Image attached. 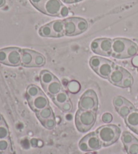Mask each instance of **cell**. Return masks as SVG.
I'll return each mask as SVG.
<instances>
[{
    "label": "cell",
    "instance_id": "6da1fadb",
    "mask_svg": "<svg viewBox=\"0 0 138 154\" xmlns=\"http://www.w3.org/2000/svg\"><path fill=\"white\" fill-rule=\"evenodd\" d=\"M96 120V112L78 109L75 117V124L78 131L84 133L89 131L94 125Z\"/></svg>",
    "mask_w": 138,
    "mask_h": 154
},
{
    "label": "cell",
    "instance_id": "7a4b0ae2",
    "mask_svg": "<svg viewBox=\"0 0 138 154\" xmlns=\"http://www.w3.org/2000/svg\"><path fill=\"white\" fill-rule=\"evenodd\" d=\"M121 133V129L117 126L113 125L102 126L96 131L104 147L110 146L117 142Z\"/></svg>",
    "mask_w": 138,
    "mask_h": 154
},
{
    "label": "cell",
    "instance_id": "3957f363",
    "mask_svg": "<svg viewBox=\"0 0 138 154\" xmlns=\"http://www.w3.org/2000/svg\"><path fill=\"white\" fill-rule=\"evenodd\" d=\"M32 5L44 14L51 16H59L63 7L60 0H29Z\"/></svg>",
    "mask_w": 138,
    "mask_h": 154
},
{
    "label": "cell",
    "instance_id": "277c9868",
    "mask_svg": "<svg viewBox=\"0 0 138 154\" xmlns=\"http://www.w3.org/2000/svg\"><path fill=\"white\" fill-rule=\"evenodd\" d=\"M98 96L94 91L88 89L83 93L78 103L79 109L96 112L98 110Z\"/></svg>",
    "mask_w": 138,
    "mask_h": 154
},
{
    "label": "cell",
    "instance_id": "5b68a950",
    "mask_svg": "<svg viewBox=\"0 0 138 154\" xmlns=\"http://www.w3.org/2000/svg\"><path fill=\"white\" fill-rule=\"evenodd\" d=\"M112 40L109 38H100L94 40L90 45L92 51L100 56L109 57L112 55Z\"/></svg>",
    "mask_w": 138,
    "mask_h": 154
},
{
    "label": "cell",
    "instance_id": "8992f818",
    "mask_svg": "<svg viewBox=\"0 0 138 154\" xmlns=\"http://www.w3.org/2000/svg\"><path fill=\"white\" fill-rule=\"evenodd\" d=\"M132 41L125 38H116L112 40V55L115 58L122 59L129 44Z\"/></svg>",
    "mask_w": 138,
    "mask_h": 154
},
{
    "label": "cell",
    "instance_id": "52a82bcc",
    "mask_svg": "<svg viewBox=\"0 0 138 154\" xmlns=\"http://www.w3.org/2000/svg\"><path fill=\"white\" fill-rule=\"evenodd\" d=\"M28 102L30 108L34 112H39L42 110L43 109L45 108L46 107L49 106V101L46 96L44 94V93L38 95L37 97L32 99H28Z\"/></svg>",
    "mask_w": 138,
    "mask_h": 154
},
{
    "label": "cell",
    "instance_id": "ba28073f",
    "mask_svg": "<svg viewBox=\"0 0 138 154\" xmlns=\"http://www.w3.org/2000/svg\"><path fill=\"white\" fill-rule=\"evenodd\" d=\"M22 49L18 48H10L8 54L6 64L11 66H18L21 64Z\"/></svg>",
    "mask_w": 138,
    "mask_h": 154
},
{
    "label": "cell",
    "instance_id": "9c48e42d",
    "mask_svg": "<svg viewBox=\"0 0 138 154\" xmlns=\"http://www.w3.org/2000/svg\"><path fill=\"white\" fill-rule=\"evenodd\" d=\"M127 71L128 70H125V68L116 66L114 69H113L112 72L110 74L109 78V81L110 83L115 85V86L120 87L121 82H122L124 77L125 76Z\"/></svg>",
    "mask_w": 138,
    "mask_h": 154
},
{
    "label": "cell",
    "instance_id": "30bf717a",
    "mask_svg": "<svg viewBox=\"0 0 138 154\" xmlns=\"http://www.w3.org/2000/svg\"><path fill=\"white\" fill-rule=\"evenodd\" d=\"M115 68V64L109 60L104 58L103 62L98 67L96 73L100 77L105 79H109L110 74L112 72Z\"/></svg>",
    "mask_w": 138,
    "mask_h": 154
},
{
    "label": "cell",
    "instance_id": "8fae6325",
    "mask_svg": "<svg viewBox=\"0 0 138 154\" xmlns=\"http://www.w3.org/2000/svg\"><path fill=\"white\" fill-rule=\"evenodd\" d=\"M83 139L86 141L88 147L90 149V152L91 151H96L100 149L103 146L100 139H99L96 132H92V133L88 134Z\"/></svg>",
    "mask_w": 138,
    "mask_h": 154
},
{
    "label": "cell",
    "instance_id": "7c38bea8",
    "mask_svg": "<svg viewBox=\"0 0 138 154\" xmlns=\"http://www.w3.org/2000/svg\"><path fill=\"white\" fill-rule=\"evenodd\" d=\"M63 22H64L65 35L69 37H73L79 35L75 17L66 18L63 20Z\"/></svg>",
    "mask_w": 138,
    "mask_h": 154
},
{
    "label": "cell",
    "instance_id": "4fadbf2b",
    "mask_svg": "<svg viewBox=\"0 0 138 154\" xmlns=\"http://www.w3.org/2000/svg\"><path fill=\"white\" fill-rule=\"evenodd\" d=\"M35 51L28 49H22L21 65L24 67H32Z\"/></svg>",
    "mask_w": 138,
    "mask_h": 154
},
{
    "label": "cell",
    "instance_id": "5bb4252c",
    "mask_svg": "<svg viewBox=\"0 0 138 154\" xmlns=\"http://www.w3.org/2000/svg\"><path fill=\"white\" fill-rule=\"evenodd\" d=\"M43 88L44 91L52 97H54L55 95H56L57 93H59L62 91V84H61L58 79L55 80L53 82H51L50 84H49L46 87Z\"/></svg>",
    "mask_w": 138,
    "mask_h": 154
},
{
    "label": "cell",
    "instance_id": "9a60e30c",
    "mask_svg": "<svg viewBox=\"0 0 138 154\" xmlns=\"http://www.w3.org/2000/svg\"><path fill=\"white\" fill-rule=\"evenodd\" d=\"M127 126L133 131L138 126V109L135 108L131 112L128 116L125 118Z\"/></svg>",
    "mask_w": 138,
    "mask_h": 154
},
{
    "label": "cell",
    "instance_id": "2e32d148",
    "mask_svg": "<svg viewBox=\"0 0 138 154\" xmlns=\"http://www.w3.org/2000/svg\"><path fill=\"white\" fill-rule=\"evenodd\" d=\"M54 34L55 38L62 37L65 35V29H64V22L62 20H54L49 23Z\"/></svg>",
    "mask_w": 138,
    "mask_h": 154
},
{
    "label": "cell",
    "instance_id": "e0dca14e",
    "mask_svg": "<svg viewBox=\"0 0 138 154\" xmlns=\"http://www.w3.org/2000/svg\"><path fill=\"white\" fill-rule=\"evenodd\" d=\"M57 79V77L55 76L53 74H52L48 70H45L41 71V72L40 74V81L43 87H46V85L50 84L51 82H53Z\"/></svg>",
    "mask_w": 138,
    "mask_h": 154
},
{
    "label": "cell",
    "instance_id": "ac0fdd59",
    "mask_svg": "<svg viewBox=\"0 0 138 154\" xmlns=\"http://www.w3.org/2000/svg\"><path fill=\"white\" fill-rule=\"evenodd\" d=\"M36 114H37L38 119L40 120V122L54 116L53 109H52V108L49 106L46 107L45 108L43 109L42 110L37 112Z\"/></svg>",
    "mask_w": 138,
    "mask_h": 154
},
{
    "label": "cell",
    "instance_id": "d6986e66",
    "mask_svg": "<svg viewBox=\"0 0 138 154\" xmlns=\"http://www.w3.org/2000/svg\"><path fill=\"white\" fill-rule=\"evenodd\" d=\"M69 100H70V98H69L68 93L63 90L53 97V102L58 108Z\"/></svg>",
    "mask_w": 138,
    "mask_h": 154
},
{
    "label": "cell",
    "instance_id": "ffe728a7",
    "mask_svg": "<svg viewBox=\"0 0 138 154\" xmlns=\"http://www.w3.org/2000/svg\"><path fill=\"white\" fill-rule=\"evenodd\" d=\"M138 53V46L136 43L134 41H131V43L129 44L128 49L125 51V53L122 57V59L130 58V57H134L136 56Z\"/></svg>",
    "mask_w": 138,
    "mask_h": 154
},
{
    "label": "cell",
    "instance_id": "44dd1931",
    "mask_svg": "<svg viewBox=\"0 0 138 154\" xmlns=\"http://www.w3.org/2000/svg\"><path fill=\"white\" fill-rule=\"evenodd\" d=\"M43 92L39 87L35 85H30L26 89V97L27 100L37 97L38 95L41 94Z\"/></svg>",
    "mask_w": 138,
    "mask_h": 154
},
{
    "label": "cell",
    "instance_id": "7402d4cb",
    "mask_svg": "<svg viewBox=\"0 0 138 154\" xmlns=\"http://www.w3.org/2000/svg\"><path fill=\"white\" fill-rule=\"evenodd\" d=\"M38 33L43 37H53L55 38V35L52 30L50 24H46L45 25L41 26L38 31Z\"/></svg>",
    "mask_w": 138,
    "mask_h": 154
},
{
    "label": "cell",
    "instance_id": "603a6c76",
    "mask_svg": "<svg viewBox=\"0 0 138 154\" xmlns=\"http://www.w3.org/2000/svg\"><path fill=\"white\" fill-rule=\"evenodd\" d=\"M135 109L134 106L131 103L129 104H125L123 106H121L120 108L117 109V112L121 117L125 118L128 116L131 113V112Z\"/></svg>",
    "mask_w": 138,
    "mask_h": 154
},
{
    "label": "cell",
    "instance_id": "cb8c5ba5",
    "mask_svg": "<svg viewBox=\"0 0 138 154\" xmlns=\"http://www.w3.org/2000/svg\"><path fill=\"white\" fill-rule=\"evenodd\" d=\"M75 20L79 35L86 31L88 27V23L86 20H85L84 18L78 17H75Z\"/></svg>",
    "mask_w": 138,
    "mask_h": 154
},
{
    "label": "cell",
    "instance_id": "d4e9b609",
    "mask_svg": "<svg viewBox=\"0 0 138 154\" xmlns=\"http://www.w3.org/2000/svg\"><path fill=\"white\" fill-rule=\"evenodd\" d=\"M136 139H137L133 135V134L129 133L128 131L123 132L122 136H121V140H122V142L125 147H128L129 145H130L132 143L134 142Z\"/></svg>",
    "mask_w": 138,
    "mask_h": 154
},
{
    "label": "cell",
    "instance_id": "484cf974",
    "mask_svg": "<svg viewBox=\"0 0 138 154\" xmlns=\"http://www.w3.org/2000/svg\"><path fill=\"white\" fill-rule=\"evenodd\" d=\"M46 59L44 56L40 53L35 51L34 62H33L32 67H41L45 64Z\"/></svg>",
    "mask_w": 138,
    "mask_h": 154
},
{
    "label": "cell",
    "instance_id": "4316f807",
    "mask_svg": "<svg viewBox=\"0 0 138 154\" xmlns=\"http://www.w3.org/2000/svg\"><path fill=\"white\" fill-rule=\"evenodd\" d=\"M104 58L101 57H98V56H93L90 58V67L92 68V69L96 72L98 67L100 66V64L103 62Z\"/></svg>",
    "mask_w": 138,
    "mask_h": 154
},
{
    "label": "cell",
    "instance_id": "83f0119b",
    "mask_svg": "<svg viewBox=\"0 0 138 154\" xmlns=\"http://www.w3.org/2000/svg\"><path fill=\"white\" fill-rule=\"evenodd\" d=\"M134 84V78L128 71H127L125 76L124 77L122 82H121L120 87L121 88H129L132 86Z\"/></svg>",
    "mask_w": 138,
    "mask_h": 154
},
{
    "label": "cell",
    "instance_id": "f1b7e54d",
    "mask_svg": "<svg viewBox=\"0 0 138 154\" xmlns=\"http://www.w3.org/2000/svg\"><path fill=\"white\" fill-rule=\"evenodd\" d=\"M130 103V101L126 100L125 98L121 97V96H117V97H115L114 98V100H113V105H114L115 108L117 110L118 108H120L121 106L125 105V104H129Z\"/></svg>",
    "mask_w": 138,
    "mask_h": 154
},
{
    "label": "cell",
    "instance_id": "f546056e",
    "mask_svg": "<svg viewBox=\"0 0 138 154\" xmlns=\"http://www.w3.org/2000/svg\"><path fill=\"white\" fill-rule=\"evenodd\" d=\"M80 84L76 81H71L68 85V89L71 93H77L80 90Z\"/></svg>",
    "mask_w": 138,
    "mask_h": 154
},
{
    "label": "cell",
    "instance_id": "4dcf8cb0",
    "mask_svg": "<svg viewBox=\"0 0 138 154\" xmlns=\"http://www.w3.org/2000/svg\"><path fill=\"white\" fill-rule=\"evenodd\" d=\"M11 149V143L9 139L0 140V152H9Z\"/></svg>",
    "mask_w": 138,
    "mask_h": 154
},
{
    "label": "cell",
    "instance_id": "1f68e13d",
    "mask_svg": "<svg viewBox=\"0 0 138 154\" xmlns=\"http://www.w3.org/2000/svg\"><path fill=\"white\" fill-rule=\"evenodd\" d=\"M125 148L128 154H138V140L136 139L134 142Z\"/></svg>",
    "mask_w": 138,
    "mask_h": 154
},
{
    "label": "cell",
    "instance_id": "d6a6232c",
    "mask_svg": "<svg viewBox=\"0 0 138 154\" xmlns=\"http://www.w3.org/2000/svg\"><path fill=\"white\" fill-rule=\"evenodd\" d=\"M43 126L46 129H49V130H51L55 127V125H56V120H55V116L49 118V119L46 120L43 122H41Z\"/></svg>",
    "mask_w": 138,
    "mask_h": 154
},
{
    "label": "cell",
    "instance_id": "836d02e7",
    "mask_svg": "<svg viewBox=\"0 0 138 154\" xmlns=\"http://www.w3.org/2000/svg\"><path fill=\"white\" fill-rule=\"evenodd\" d=\"M10 132L6 124L0 125V140L9 139Z\"/></svg>",
    "mask_w": 138,
    "mask_h": 154
},
{
    "label": "cell",
    "instance_id": "e575fe53",
    "mask_svg": "<svg viewBox=\"0 0 138 154\" xmlns=\"http://www.w3.org/2000/svg\"><path fill=\"white\" fill-rule=\"evenodd\" d=\"M9 49L10 48L0 49V63H2V64H6L8 54V52H9Z\"/></svg>",
    "mask_w": 138,
    "mask_h": 154
},
{
    "label": "cell",
    "instance_id": "d590c367",
    "mask_svg": "<svg viewBox=\"0 0 138 154\" xmlns=\"http://www.w3.org/2000/svg\"><path fill=\"white\" fill-rule=\"evenodd\" d=\"M59 108L62 109L63 112H70L73 109V105L70 100L67 102H65L62 104V106H60Z\"/></svg>",
    "mask_w": 138,
    "mask_h": 154
},
{
    "label": "cell",
    "instance_id": "8d00e7d4",
    "mask_svg": "<svg viewBox=\"0 0 138 154\" xmlns=\"http://www.w3.org/2000/svg\"><path fill=\"white\" fill-rule=\"evenodd\" d=\"M79 148L80 149L81 151H82V152H90V149L89 147H88L86 141L83 138L81 139V141L79 143Z\"/></svg>",
    "mask_w": 138,
    "mask_h": 154
},
{
    "label": "cell",
    "instance_id": "74e56055",
    "mask_svg": "<svg viewBox=\"0 0 138 154\" xmlns=\"http://www.w3.org/2000/svg\"><path fill=\"white\" fill-rule=\"evenodd\" d=\"M112 120V116L110 113H104L102 116V121L104 123H110Z\"/></svg>",
    "mask_w": 138,
    "mask_h": 154
},
{
    "label": "cell",
    "instance_id": "f35d334b",
    "mask_svg": "<svg viewBox=\"0 0 138 154\" xmlns=\"http://www.w3.org/2000/svg\"><path fill=\"white\" fill-rule=\"evenodd\" d=\"M69 14V10L68 8L65 6V5H63V7L61 9L60 13H59V16L61 17H65V16H67Z\"/></svg>",
    "mask_w": 138,
    "mask_h": 154
},
{
    "label": "cell",
    "instance_id": "ab89813d",
    "mask_svg": "<svg viewBox=\"0 0 138 154\" xmlns=\"http://www.w3.org/2000/svg\"><path fill=\"white\" fill-rule=\"evenodd\" d=\"M132 64L135 67L138 68V55L137 54L136 56H134L132 59Z\"/></svg>",
    "mask_w": 138,
    "mask_h": 154
},
{
    "label": "cell",
    "instance_id": "60d3db41",
    "mask_svg": "<svg viewBox=\"0 0 138 154\" xmlns=\"http://www.w3.org/2000/svg\"><path fill=\"white\" fill-rule=\"evenodd\" d=\"M30 144H31L32 146L34 147H37L38 146V140L37 139H34V138L32 139L31 141H30Z\"/></svg>",
    "mask_w": 138,
    "mask_h": 154
},
{
    "label": "cell",
    "instance_id": "b9f144b4",
    "mask_svg": "<svg viewBox=\"0 0 138 154\" xmlns=\"http://www.w3.org/2000/svg\"><path fill=\"white\" fill-rule=\"evenodd\" d=\"M65 4H74V3H77L82 1V0H62Z\"/></svg>",
    "mask_w": 138,
    "mask_h": 154
},
{
    "label": "cell",
    "instance_id": "7bdbcfd3",
    "mask_svg": "<svg viewBox=\"0 0 138 154\" xmlns=\"http://www.w3.org/2000/svg\"><path fill=\"white\" fill-rule=\"evenodd\" d=\"M5 124H6L5 122V120L4 119V118H3L2 116L0 114V125H5Z\"/></svg>",
    "mask_w": 138,
    "mask_h": 154
},
{
    "label": "cell",
    "instance_id": "ee69618b",
    "mask_svg": "<svg viewBox=\"0 0 138 154\" xmlns=\"http://www.w3.org/2000/svg\"><path fill=\"white\" fill-rule=\"evenodd\" d=\"M5 4V0H0V8L4 6Z\"/></svg>",
    "mask_w": 138,
    "mask_h": 154
},
{
    "label": "cell",
    "instance_id": "f6af8a7d",
    "mask_svg": "<svg viewBox=\"0 0 138 154\" xmlns=\"http://www.w3.org/2000/svg\"><path fill=\"white\" fill-rule=\"evenodd\" d=\"M134 133H136V134H138V126H137V128H136L134 129Z\"/></svg>",
    "mask_w": 138,
    "mask_h": 154
},
{
    "label": "cell",
    "instance_id": "bcb514c9",
    "mask_svg": "<svg viewBox=\"0 0 138 154\" xmlns=\"http://www.w3.org/2000/svg\"><path fill=\"white\" fill-rule=\"evenodd\" d=\"M2 154H11V153H10V152H4V153H2Z\"/></svg>",
    "mask_w": 138,
    "mask_h": 154
},
{
    "label": "cell",
    "instance_id": "7dc6e473",
    "mask_svg": "<svg viewBox=\"0 0 138 154\" xmlns=\"http://www.w3.org/2000/svg\"><path fill=\"white\" fill-rule=\"evenodd\" d=\"M86 154H95V153H88Z\"/></svg>",
    "mask_w": 138,
    "mask_h": 154
},
{
    "label": "cell",
    "instance_id": "c3c4849f",
    "mask_svg": "<svg viewBox=\"0 0 138 154\" xmlns=\"http://www.w3.org/2000/svg\"><path fill=\"white\" fill-rule=\"evenodd\" d=\"M137 100H138V97H137Z\"/></svg>",
    "mask_w": 138,
    "mask_h": 154
}]
</instances>
